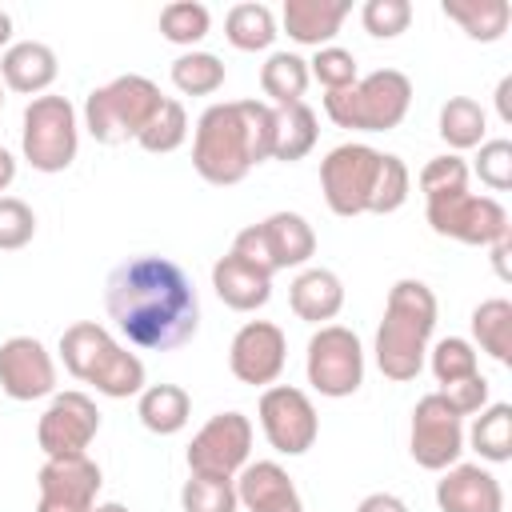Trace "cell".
I'll return each instance as SVG.
<instances>
[{
    "label": "cell",
    "mask_w": 512,
    "mask_h": 512,
    "mask_svg": "<svg viewBox=\"0 0 512 512\" xmlns=\"http://www.w3.org/2000/svg\"><path fill=\"white\" fill-rule=\"evenodd\" d=\"M104 308L116 332L144 352H172L200 328L192 276L168 256H132L108 272Z\"/></svg>",
    "instance_id": "1"
},
{
    "label": "cell",
    "mask_w": 512,
    "mask_h": 512,
    "mask_svg": "<svg viewBox=\"0 0 512 512\" xmlns=\"http://www.w3.org/2000/svg\"><path fill=\"white\" fill-rule=\"evenodd\" d=\"M276 108L260 100H228L204 108L192 136V168L208 184H240L256 164L272 160Z\"/></svg>",
    "instance_id": "2"
},
{
    "label": "cell",
    "mask_w": 512,
    "mask_h": 512,
    "mask_svg": "<svg viewBox=\"0 0 512 512\" xmlns=\"http://www.w3.org/2000/svg\"><path fill=\"white\" fill-rule=\"evenodd\" d=\"M436 328V296L424 280H396L388 288L384 320L376 328V364L388 380H416Z\"/></svg>",
    "instance_id": "3"
},
{
    "label": "cell",
    "mask_w": 512,
    "mask_h": 512,
    "mask_svg": "<svg viewBox=\"0 0 512 512\" xmlns=\"http://www.w3.org/2000/svg\"><path fill=\"white\" fill-rule=\"evenodd\" d=\"M60 360L76 380L92 384L100 396L124 400L144 392V360L116 344L112 332L96 320H76L60 332Z\"/></svg>",
    "instance_id": "4"
},
{
    "label": "cell",
    "mask_w": 512,
    "mask_h": 512,
    "mask_svg": "<svg viewBox=\"0 0 512 512\" xmlns=\"http://www.w3.org/2000/svg\"><path fill=\"white\" fill-rule=\"evenodd\" d=\"M408 104H412V80L396 68L368 72L352 88L324 96L328 120L352 132H388L408 116Z\"/></svg>",
    "instance_id": "5"
},
{
    "label": "cell",
    "mask_w": 512,
    "mask_h": 512,
    "mask_svg": "<svg viewBox=\"0 0 512 512\" xmlns=\"http://www.w3.org/2000/svg\"><path fill=\"white\" fill-rule=\"evenodd\" d=\"M164 104L160 88L148 76H116L104 88H92L84 100V128L100 144H128L144 132V124Z\"/></svg>",
    "instance_id": "6"
},
{
    "label": "cell",
    "mask_w": 512,
    "mask_h": 512,
    "mask_svg": "<svg viewBox=\"0 0 512 512\" xmlns=\"http://www.w3.org/2000/svg\"><path fill=\"white\" fill-rule=\"evenodd\" d=\"M20 148H24V160L36 172H64L76 160V148H80L76 108L64 96H36L24 108Z\"/></svg>",
    "instance_id": "7"
},
{
    "label": "cell",
    "mask_w": 512,
    "mask_h": 512,
    "mask_svg": "<svg viewBox=\"0 0 512 512\" xmlns=\"http://www.w3.org/2000/svg\"><path fill=\"white\" fill-rule=\"evenodd\" d=\"M428 224L436 236L460 240V244H476V248H492L500 236L512 232L508 212L500 200L492 196H476V192H444V196H428L424 200Z\"/></svg>",
    "instance_id": "8"
},
{
    "label": "cell",
    "mask_w": 512,
    "mask_h": 512,
    "mask_svg": "<svg viewBox=\"0 0 512 512\" xmlns=\"http://www.w3.org/2000/svg\"><path fill=\"white\" fill-rule=\"evenodd\" d=\"M384 152L372 144H340L320 160V188L336 216H360L372 208Z\"/></svg>",
    "instance_id": "9"
},
{
    "label": "cell",
    "mask_w": 512,
    "mask_h": 512,
    "mask_svg": "<svg viewBox=\"0 0 512 512\" xmlns=\"http://www.w3.org/2000/svg\"><path fill=\"white\" fill-rule=\"evenodd\" d=\"M308 384L320 396H352L364 384V348L352 328L320 324L308 340Z\"/></svg>",
    "instance_id": "10"
},
{
    "label": "cell",
    "mask_w": 512,
    "mask_h": 512,
    "mask_svg": "<svg viewBox=\"0 0 512 512\" xmlns=\"http://www.w3.org/2000/svg\"><path fill=\"white\" fill-rule=\"evenodd\" d=\"M408 452L428 472H444L460 460V452H464V416L440 392H428V396L416 400Z\"/></svg>",
    "instance_id": "11"
},
{
    "label": "cell",
    "mask_w": 512,
    "mask_h": 512,
    "mask_svg": "<svg viewBox=\"0 0 512 512\" xmlns=\"http://www.w3.org/2000/svg\"><path fill=\"white\" fill-rule=\"evenodd\" d=\"M256 412H260V428H264L268 444L284 456H304L320 436V416L304 388L272 384V388H264Z\"/></svg>",
    "instance_id": "12"
},
{
    "label": "cell",
    "mask_w": 512,
    "mask_h": 512,
    "mask_svg": "<svg viewBox=\"0 0 512 512\" xmlns=\"http://www.w3.org/2000/svg\"><path fill=\"white\" fill-rule=\"evenodd\" d=\"M100 432L96 400L84 392H56L36 424V444L48 460L56 456H88V444Z\"/></svg>",
    "instance_id": "13"
},
{
    "label": "cell",
    "mask_w": 512,
    "mask_h": 512,
    "mask_svg": "<svg viewBox=\"0 0 512 512\" xmlns=\"http://www.w3.org/2000/svg\"><path fill=\"white\" fill-rule=\"evenodd\" d=\"M252 452V420L244 412H216L188 444V472L236 476Z\"/></svg>",
    "instance_id": "14"
},
{
    "label": "cell",
    "mask_w": 512,
    "mask_h": 512,
    "mask_svg": "<svg viewBox=\"0 0 512 512\" xmlns=\"http://www.w3.org/2000/svg\"><path fill=\"white\" fill-rule=\"evenodd\" d=\"M284 360H288V340L272 320H248L232 336L228 368L240 384H252V388L276 384L284 372Z\"/></svg>",
    "instance_id": "15"
},
{
    "label": "cell",
    "mask_w": 512,
    "mask_h": 512,
    "mask_svg": "<svg viewBox=\"0 0 512 512\" xmlns=\"http://www.w3.org/2000/svg\"><path fill=\"white\" fill-rule=\"evenodd\" d=\"M0 392L20 404L56 392V364L36 336H12L0 344Z\"/></svg>",
    "instance_id": "16"
},
{
    "label": "cell",
    "mask_w": 512,
    "mask_h": 512,
    "mask_svg": "<svg viewBox=\"0 0 512 512\" xmlns=\"http://www.w3.org/2000/svg\"><path fill=\"white\" fill-rule=\"evenodd\" d=\"M100 484H104L100 464L88 456H56V460H44V468L36 472V488L44 504H64L80 512L96 508Z\"/></svg>",
    "instance_id": "17"
},
{
    "label": "cell",
    "mask_w": 512,
    "mask_h": 512,
    "mask_svg": "<svg viewBox=\"0 0 512 512\" xmlns=\"http://www.w3.org/2000/svg\"><path fill=\"white\" fill-rule=\"evenodd\" d=\"M440 512H504L500 480L480 464H452L436 480Z\"/></svg>",
    "instance_id": "18"
},
{
    "label": "cell",
    "mask_w": 512,
    "mask_h": 512,
    "mask_svg": "<svg viewBox=\"0 0 512 512\" xmlns=\"http://www.w3.org/2000/svg\"><path fill=\"white\" fill-rule=\"evenodd\" d=\"M232 480H236V500L248 512H304V500H300L292 476L276 460L244 464Z\"/></svg>",
    "instance_id": "19"
},
{
    "label": "cell",
    "mask_w": 512,
    "mask_h": 512,
    "mask_svg": "<svg viewBox=\"0 0 512 512\" xmlns=\"http://www.w3.org/2000/svg\"><path fill=\"white\" fill-rule=\"evenodd\" d=\"M212 288H216V296H220L232 312H256V308H264L268 296H272V276L260 272V268H252V264L240 260L236 252H228V256H220V260L212 264Z\"/></svg>",
    "instance_id": "20"
},
{
    "label": "cell",
    "mask_w": 512,
    "mask_h": 512,
    "mask_svg": "<svg viewBox=\"0 0 512 512\" xmlns=\"http://www.w3.org/2000/svg\"><path fill=\"white\" fill-rule=\"evenodd\" d=\"M56 72H60L56 52L48 44H40V40H20V44H12L0 56V80H4V88L20 92V96H32V100L56 80Z\"/></svg>",
    "instance_id": "21"
},
{
    "label": "cell",
    "mask_w": 512,
    "mask_h": 512,
    "mask_svg": "<svg viewBox=\"0 0 512 512\" xmlns=\"http://www.w3.org/2000/svg\"><path fill=\"white\" fill-rule=\"evenodd\" d=\"M348 12H352L348 0H284L280 16H284V28L296 44L328 48Z\"/></svg>",
    "instance_id": "22"
},
{
    "label": "cell",
    "mask_w": 512,
    "mask_h": 512,
    "mask_svg": "<svg viewBox=\"0 0 512 512\" xmlns=\"http://www.w3.org/2000/svg\"><path fill=\"white\" fill-rule=\"evenodd\" d=\"M256 228H260V240H264L268 260H272L276 272L280 268H300L316 252V232L300 212H272Z\"/></svg>",
    "instance_id": "23"
},
{
    "label": "cell",
    "mask_w": 512,
    "mask_h": 512,
    "mask_svg": "<svg viewBox=\"0 0 512 512\" xmlns=\"http://www.w3.org/2000/svg\"><path fill=\"white\" fill-rule=\"evenodd\" d=\"M288 304L300 320L308 324H324V320H336V312L344 308V284L336 272L328 268H304L292 288H288Z\"/></svg>",
    "instance_id": "24"
},
{
    "label": "cell",
    "mask_w": 512,
    "mask_h": 512,
    "mask_svg": "<svg viewBox=\"0 0 512 512\" xmlns=\"http://www.w3.org/2000/svg\"><path fill=\"white\" fill-rule=\"evenodd\" d=\"M136 416L148 432L156 436H176L188 416H192V396L180 388V384H148L140 392V404H136Z\"/></svg>",
    "instance_id": "25"
},
{
    "label": "cell",
    "mask_w": 512,
    "mask_h": 512,
    "mask_svg": "<svg viewBox=\"0 0 512 512\" xmlns=\"http://www.w3.org/2000/svg\"><path fill=\"white\" fill-rule=\"evenodd\" d=\"M316 112L300 100V104H288V108H276V124H272V160H304L312 148H316Z\"/></svg>",
    "instance_id": "26"
},
{
    "label": "cell",
    "mask_w": 512,
    "mask_h": 512,
    "mask_svg": "<svg viewBox=\"0 0 512 512\" xmlns=\"http://www.w3.org/2000/svg\"><path fill=\"white\" fill-rule=\"evenodd\" d=\"M440 8L448 20H456L464 28L468 40H480V44H496L512 20L508 0H444Z\"/></svg>",
    "instance_id": "27"
},
{
    "label": "cell",
    "mask_w": 512,
    "mask_h": 512,
    "mask_svg": "<svg viewBox=\"0 0 512 512\" xmlns=\"http://www.w3.org/2000/svg\"><path fill=\"white\" fill-rule=\"evenodd\" d=\"M308 80H312V76H308V60H300L296 52H272L268 64L260 68V88H264V96H268L276 108L300 104Z\"/></svg>",
    "instance_id": "28"
},
{
    "label": "cell",
    "mask_w": 512,
    "mask_h": 512,
    "mask_svg": "<svg viewBox=\"0 0 512 512\" xmlns=\"http://www.w3.org/2000/svg\"><path fill=\"white\" fill-rule=\"evenodd\" d=\"M472 336L496 364H512V304L504 296L476 304L472 308Z\"/></svg>",
    "instance_id": "29"
},
{
    "label": "cell",
    "mask_w": 512,
    "mask_h": 512,
    "mask_svg": "<svg viewBox=\"0 0 512 512\" xmlns=\"http://www.w3.org/2000/svg\"><path fill=\"white\" fill-rule=\"evenodd\" d=\"M224 36L240 52H260V48H268L276 40V16H272L268 4H252V0L236 4L224 16Z\"/></svg>",
    "instance_id": "30"
},
{
    "label": "cell",
    "mask_w": 512,
    "mask_h": 512,
    "mask_svg": "<svg viewBox=\"0 0 512 512\" xmlns=\"http://www.w3.org/2000/svg\"><path fill=\"white\" fill-rule=\"evenodd\" d=\"M484 128H488V116H484V108L472 96H452L440 108V136L456 152L484 144Z\"/></svg>",
    "instance_id": "31"
},
{
    "label": "cell",
    "mask_w": 512,
    "mask_h": 512,
    "mask_svg": "<svg viewBox=\"0 0 512 512\" xmlns=\"http://www.w3.org/2000/svg\"><path fill=\"white\" fill-rule=\"evenodd\" d=\"M468 440L492 464L512 460V404H488V408H480Z\"/></svg>",
    "instance_id": "32"
},
{
    "label": "cell",
    "mask_w": 512,
    "mask_h": 512,
    "mask_svg": "<svg viewBox=\"0 0 512 512\" xmlns=\"http://www.w3.org/2000/svg\"><path fill=\"white\" fill-rule=\"evenodd\" d=\"M180 508L184 512H236V480L232 476H200L188 472L184 488H180Z\"/></svg>",
    "instance_id": "33"
},
{
    "label": "cell",
    "mask_w": 512,
    "mask_h": 512,
    "mask_svg": "<svg viewBox=\"0 0 512 512\" xmlns=\"http://www.w3.org/2000/svg\"><path fill=\"white\" fill-rule=\"evenodd\" d=\"M184 140H188V112H184L180 100H168V96H164V104H160L156 116L144 124V132L136 136V144H140L144 152L164 156V152H176Z\"/></svg>",
    "instance_id": "34"
},
{
    "label": "cell",
    "mask_w": 512,
    "mask_h": 512,
    "mask_svg": "<svg viewBox=\"0 0 512 512\" xmlns=\"http://www.w3.org/2000/svg\"><path fill=\"white\" fill-rule=\"evenodd\" d=\"M172 84L184 96H212L224 88V64L212 52H184L172 60Z\"/></svg>",
    "instance_id": "35"
},
{
    "label": "cell",
    "mask_w": 512,
    "mask_h": 512,
    "mask_svg": "<svg viewBox=\"0 0 512 512\" xmlns=\"http://www.w3.org/2000/svg\"><path fill=\"white\" fill-rule=\"evenodd\" d=\"M208 28H212V12L204 4H196V0H176V4H168L160 12V36L172 40V44H188L192 48V44H200L208 36Z\"/></svg>",
    "instance_id": "36"
},
{
    "label": "cell",
    "mask_w": 512,
    "mask_h": 512,
    "mask_svg": "<svg viewBox=\"0 0 512 512\" xmlns=\"http://www.w3.org/2000/svg\"><path fill=\"white\" fill-rule=\"evenodd\" d=\"M432 376L436 384H456V380H468L480 372V360H476V348L464 340V336H444L432 344Z\"/></svg>",
    "instance_id": "37"
},
{
    "label": "cell",
    "mask_w": 512,
    "mask_h": 512,
    "mask_svg": "<svg viewBox=\"0 0 512 512\" xmlns=\"http://www.w3.org/2000/svg\"><path fill=\"white\" fill-rule=\"evenodd\" d=\"M308 76L320 80L328 92H340V88H352L360 80V68H356V56L348 48H316V56L308 60Z\"/></svg>",
    "instance_id": "38"
},
{
    "label": "cell",
    "mask_w": 512,
    "mask_h": 512,
    "mask_svg": "<svg viewBox=\"0 0 512 512\" xmlns=\"http://www.w3.org/2000/svg\"><path fill=\"white\" fill-rule=\"evenodd\" d=\"M408 188H412L408 164H404L400 156L384 152V160H380V176H376V192H372V208H368V212H376V216L396 212V208L408 200Z\"/></svg>",
    "instance_id": "39"
},
{
    "label": "cell",
    "mask_w": 512,
    "mask_h": 512,
    "mask_svg": "<svg viewBox=\"0 0 512 512\" xmlns=\"http://www.w3.org/2000/svg\"><path fill=\"white\" fill-rule=\"evenodd\" d=\"M360 20H364V32L376 36V40H396L400 32H408L412 24V4L408 0H368L360 8Z\"/></svg>",
    "instance_id": "40"
},
{
    "label": "cell",
    "mask_w": 512,
    "mask_h": 512,
    "mask_svg": "<svg viewBox=\"0 0 512 512\" xmlns=\"http://www.w3.org/2000/svg\"><path fill=\"white\" fill-rule=\"evenodd\" d=\"M464 188H468V164L456 152L436 156V160H428L420 168V192H424V200L428 196H444V192H464Z\"/></svg>",
    "instance_id": "41"
},
{
    "label": "cell",
    "mask_w": 512,
    "mask_h": 512,
    "mask_svg": "<svg viewBox=\"0 0 512 512\" xmlns=\"http://www.w3.org/2000/svg\"><path fill=\"white\" fill-rule=\"evenodd\" d=\"M476 176L492 192H508L512 188V140H484L476 156Z\"/></svg>",
    "instance_id": "42"
},
{
    "label": "cell",
    "mask_w": 512,
    "mask_h": 512,
    "mask_svg": "<svg viewBox=\"0 0 512 512\" xmlns=\"http://www.w3.org/2000/svg\"><path fill=\"white\" fill-rule=\"evenodd\" d=\"M36 236V216L24 200L16 196H0V248L16 252Z\"/></svg>",
    "instance_id": "43"
},
{
    "label": "cell",
    "mask_w": 512,
    "mask_h": 512,
    "mask_svg": "<svg viewBox=\"0 0 512 512\" xmlns=\"http://www.w3.org/2000/svg\"><path fill=\"white\" fill-rule=\"evenodd\" d=\"M440 396L460 412V416H476L480 408H488V380L476 372L468 380H456V384H444Z\"/></svg>",
    "instance_id": "44"
},
{
    "label": "cell",
    "mask_w": 512,
    "mask_h": 512,
    "mask_svg": "<svg viewBox=\"0 0 512 512\" xmlns=\"http://www.w3.org/2000/svg\"><path fill=\"white\" fill-rule=\"evenodd\" d=\"M232 252H236L240 260H248L252 268H260V272L276 276V268H272V260H268V248H264V240H260V228H256V224H248V228H240V232H236Z\"/></svg>",
    "instance_id": "45"
},
{
    "label": "cell",
    "mask_w": 512,
    "mask_h": 512,
    "mask_svg": "<svg viewBox=\"0 0 512 512\" xmlns=\"http://www.w3.org/2000/svg\"><path fill=\"white\" fill-rule=\"evenodd\" d=\"M356 512H408V504L400 496H392V492H372V496H364L356 504Z\"/></svg>",
    "instance_id": "46"
},
{
    "label": "cell",
    "mask_w": 512,
    "mask_h": 512,
    "mask_svg": "<svg viewBox=\"0 0 512 512\" xmlns=\"http://www.w3.org/2000/svg\"><path fill=\"white\" fill-rule=\"evenodd\" d=\"M508 252H512V232H508V236H500V240L492 244V264H496L500 280H512V268H508Z\"/></svg>",
    "instance_id": "47"
},
{
    "label": "cell",
    "mask_w": 512,
    "mask_h": 512,
    "mask_svg": "<svg viewBox=\"0 0 512 512\" xmlns=\"http://www.w3.org/2000/svg\"><path fill=\"white\" fill-rule=\"evenodd\" d=\"M496 112H500L504 124H512V76H504L496 84Z\"/></svg>",
    "instance_id": "48"
},
{
    "label": "cell",
    "mask_w": 512,
    "mask_h": 512,
    "mask_svg": "<svg viewBox=\"0 0 512 512\" xmlns=\"http://www.w3.org/2000/svg\"><path fill=\"white\" fill-rule=\"evenodd\" d=\"M12 180H16V160H12L8 148H0V192H4Z\"/></svg>",
    "instance_id": "49"
},
{
    "label": "cell",
    "mask_w": 512,
    "mask_h": 512,
    "mask_svg": "<svg viewBox=\"0 0 512 512\" xmlns=\"http://www.w3.org/2000/svg\"><path fill=\"white\" fill-rule=\"evenodd\" d=\"M8 40H12V16H8L4 8H0V48H4Z\"/></svg>",
    "instance_id": "50"
},
{
    "label": "cell",
    "mask_w": 512,
    "mask_h": 512,
    "mask_svg": "<svg viewBox=\"0 0 512 512\" xmlns=\"http://www.w3.org/2000/svg\"><path fill=\"white\" fill-rule=\"evenodd\" d=\"M36 512H80V508H64V504H44V500H36Z\"/></svg>",
    "instance_id": "51"
},
{
    "label": "cell",
    "mask_w": 512,
    "mask_h": 512,
    "mask_svg": "<svg viewBox=\"0 0 512 512\" xmlns=\"http://www.w3.org/2000/svg\"><path fill=\"white\" fill-rule=\"evenodd\" d=\"M92 512H128V508H124V504H116V500H108V504H96Z\"/></svg>",
    "instance_id": "52"
},
{
    "label": "cell",
    "mask_w": 512,
    "mask_h": 512,
    "mask_svg": "<svg viewBox=\"0 0 512 512\" xmlns=\"http://www.w3.org/2000/svg\"><path fill=\"white\" fill-rule=\"evenodd\" d=\"M0 108H4V80H0Z\"/></svg>",
    "instance_id": "53"
}]
</instances>
